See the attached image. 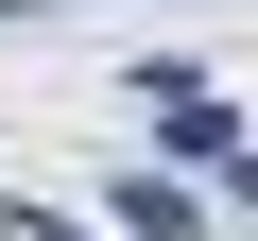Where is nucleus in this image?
I'll use <instances>...</instances> for the list:
<instances>
[{
  "label": "nucleus",
  "instance_id": "1",
  "mask_svg": "<svg viewBox=\"0 0 258 241\" xmlns=\"http://www.w3.org/2000/svg\"><path fill=\"white\" fill-rule=\"evenodd\" d=\"M0 18H52V0H0Z\"/></svg>",
  "mask_w": 258,
  "mask_h": 241
}]
</instances>
